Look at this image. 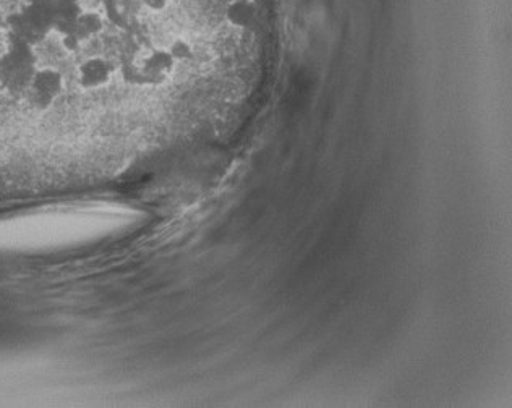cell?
<instances>
[{"label":"cell","instance_id":"1","mask_svg":"<svg viewBox=\"0 0 512 408\" xmlns=\"http://www.w3.org/2000/svg\"><path fill=\"white\" fill-rule=\"evenodd\" d=\"M177 62L166 47H141L120 65V77L137 88H156L174 77Z\"/></svg>","mask_w":512,"mask_h":408},{"label":"cell","instance_id":"2","mask_svg":"<svg viewBox=\"0 0 512 408\" xmlns=\"http://www.w3.org/2000/svg\"><path fill=\"white\" fill-rule=\"evenodd\" d=\"M117 67L106 57L88 56L75 68V85L82 91H98L106 88L116 75Z\"/></svg>","mask_w":512,"mask_h":408}]
</instances>
